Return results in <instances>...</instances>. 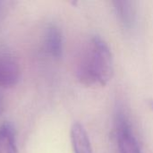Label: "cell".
Returning a JSON list of instances; mask_svg holds the SVG:
<instances>
[{
  "mask_svg": "<svg viewBox=\"0 0 153 153\" xmlns=\"http://www.w3.org/2000/svg\"><path fill=\"white\" fill-rule=\"evenodd\" d=\"M45 51L54 58H59L63 53V34L56 25H49L44 34Z\"/></svg>",
  "mask_w": 153,
  "mask_h": 153,
  "instance_id": "4",
  "label": "cell"
},
{
  "mask_svg": "<svg viewBox=\"0 0 153 153\" xmlns=\"http://www.w3.org/2000/svg\"><path fill=\"white\" fill-rule=\"evenodd\" d=\"M115 13L125 28H131L135 21V8L131 1L117 0L113 2Z\"/></svg>",
  "mask_w": 153,
  "mask_h": 153,
  "instance_id": "6",
  "label": "cell"
},
{
  "mask_svg": "<svg viewBox=\"0 0 153 153\" xmlns=\"http://www.w3.org/2000/svg\"><path fill=\"white\" fill-rule=\"evenodd\" d=\"M70 139L74 153H93L88 133L82 124L75 122L70 130Z\"/></svg>",
  "mask_w": 153,
  "mask_h": 153,
  "instance_id": "5",
  "label": "cell"
},
{
  "mask_svg": "<svg viewBox=\"0 0 153 153\" xmlns=\"http://www.w3.org/2000/svg\"><path fill=\"white\" fill-rule=\"evenodd\" d=\"M114 62L107 42L98 35L83 45L77 60L76 76L85 86H105L113 77Z\"/></svg>",
  "mask_w": 153,
  "mask_h": 153,
  "instance_id": "1",
  "label": "cell"
},
{
  "mask_svg": "<svg viewBox=\"0 0 153 153\" xmlns=\"http://www.w3.org/2000/svg\"><path fill=\"white\" fill-rule=\"evenodd\" d=\"M21 69L17 59L8 51L0 49V88H12L20 80Z\"/></svg>",
  "mask_w": 153,
  "mask_h": 153,
  "instance_id": "3",
  "label": "cell"
},
{
  "mask_svg": "<svg viewBox=\"0 0 153 153\" xmlns=\"http://www.w3.org/2000/svg\"><path fill=\"white\" fill-rule=\"evenodd\" d=\"M0 153H18L14 131L8 124L0 126Z\"/></svg>",
  "mask_w": 153,
  "mask_h": 153,
  "instance_id": "7",
  "label": "cell"
},
{
  "mask_svg": "<svg viewBox=\"0 0 153 153\" xmlns=\"http://www.w3.org/2000/svg\"><path fill=\"white\" fill-rule=\"evenodd\" d=\"M148 105H149V107L153 110V99H151V100H148Z\"/></svg>",
  "mask_w": 153,
  "mask_h": 153,
  "instance_id": "9",
  "label": "cell"
},
{
  "mask_svg": "<svg viewBox=\"0 0 153 153\" xmlns=\"http://www.w3.org/2000/svg\"><path fill=\"white\" fill-rule=\"evenodd\" d=\"M116 133L119 153H143L129 119L121 109L116 116Z\"/></svg>",
  "mask_w": 153,
  "mask_h": 153,
  "instance_id": "2",
  "label": "cell"
},
{
  "mask_svg": "<svg viewBox=\"0 0 153 153\" xmlns=\"http://www.w3.org/2000/svg\"><path fill=\"white\" fill-rule=\"evenodd\" d=\"M4 99L2 92L0 91V116L4 113Z\"/></svg>",
  "mask_w": 153,
  "mask_h": 153,
  "instance_id": "8",
  "label": "cell"
}]
</instances>
